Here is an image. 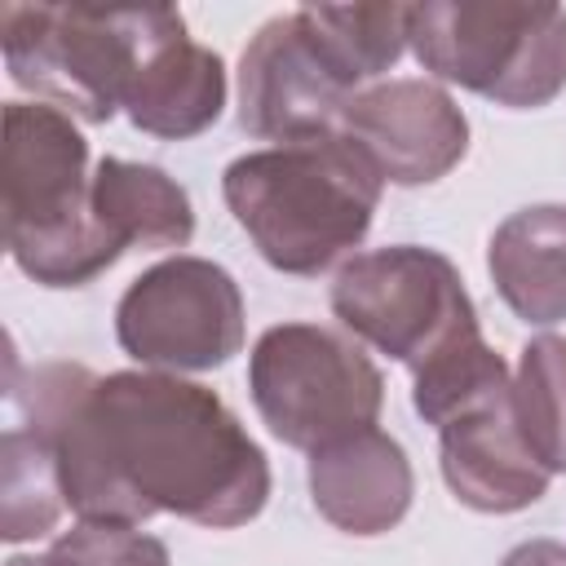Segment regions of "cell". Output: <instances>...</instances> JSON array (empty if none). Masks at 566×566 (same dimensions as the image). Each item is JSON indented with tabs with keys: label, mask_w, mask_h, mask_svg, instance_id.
<instances>
[{
	"label": "cell",
	"mask_w": 566,
	"mask_h": 566,
	"mask_svg": "<svg viewBox=\"0 0 566 566\" xmlns=\"http://www.w3.org/2000/svg\"><path fill=\"white\" fill-rule=\"evenodd\" d=\"M4 53L22 84L71 97L93 119L111 115L115 88L146 66V57L181 31L168 9H49L4 4L0 9Z\"/></svg>",
	"instance_id": "6da1fadb"
},
{
	"label": "cell",
	"mask_w": 566,
	"mask_h": 566,
	"mask_svg": "<svg viewBox=\"0 0 566 566\" xmlns=\"http://www.w3.org/2000/svg\"><path fill=\"white\" fill-rule=\"evenodd\" d=\"M186 31L168 35L142 66V88L133 93V119L150 128H195L217 115L221 102V62L199 53L181 40Z\"/></svg>",
	"instance_id": "7a4b0ae2"
}]
</instances>
